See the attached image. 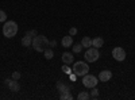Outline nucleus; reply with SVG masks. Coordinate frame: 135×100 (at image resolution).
<instances>
[{
    "label": "nucleus",
    "mask_w": 135,
    "mask_h": 100,
    "mask_svg": "<svg viewBox=\"0 0 135 100\" xmlns=\"http://www.w3.org/2000/svg\"><path fill=\"white\" fill-rule=\"evenodd\" d=\"M73 61H74V58H73V54H72V53L65 51V53L62 54V62H64V64L69 65V64H72Z\"/></svg>",
    "instance_id": "8"
},
{
    "label": "nucleus",
    "mask_w": 135,
    "mask_h": 100,
    "mask_svg": "<svg viewBox=\"0 0 135 100\" xmlns=\"http://www.w3.org/2000/svg\"><path fill=\"white\" fill-rule=\"evenodd\" d=\"M43 54H45V58H46V60H51L54 57V51H53L51 47H46L45 51H43Z\"/></svg>",
    "instance_id": "15"
},
{
    "label": "nucleus",
    "mask_w": 135,
    "mask_h": 100,
    "mask_svg": "<svg viewBox=\"0 0 135 100\" xmlns=\"http://www.w3.org/2000/svg\"><path fill=\"white\" fill-rule=\"evenodd\" d=\"M20 79V73L19 72H14L12 73V80H19Z\"/></svg>",
    "instance_id": "22"
},
{
    "label": "nucleus",
    "mask_w": 135,
    "mask_h": 100,
    "mask_svg": "<svg viewBox=\"0 0 135 100\" xmlns=\"http://www.w3.org/2000/svg\"><path fill=\"white\" fill-rule=\"evenodd\" d=\"M97 97H99V89H96L93 87L92 91H91V99H97Z\"/></svg>",
    "instance_id": "18"
},
{
    "label": "nucleus",
    "mask_w": 135,
    "mask_h": 100,
    "mask_svg": "<svg viewBox=\"0 0 135 100\" xmlns=\"http://www.w3.org/2000/svg\"><path fill=\"white\" fill-rule=\"evenodd\" d=\"M60 99H61V100H72L73 96H72V93H70V91H69V92L61 93V95H60Z\"/></svg>",
    "instance_id": "17"
},
{
    "label": "nucleus",
    "mask_w": 135,
    "mask_h": 100,
    "mask_svg": "<svg viewBox=\"0 0 135 100\" xmlns=\"http://www.w3.org/2000/svg\"><path fill=\"white\" fill-rule=\"evenodd\" d=\"M81 45H83V47L89 49V47L92 46V39L89 38V37H84V38H83V41H81Z\"/></svg>",
    "instance_id": "14"
},
{
    "label": "nucleus",
    "mask_w": 135,
    "mask_h": 100,
    "mask_svg": "<svg viewBox=\"0 0 135 100\" xmlns=\"http://www.w3.org/2000/svg\"><path fill=\"white\" fill-rule=\"evenodd\" d=\"M55 45H57V42H55V41H51V42H49V46H50V47H54Z\"/></svg>",
    "instance_id": "25"
},
{
    "label": "nucleus",
    "mask_w": 135,
    "mask_h": 100,
    "mask_svg": "<svg viewBox=\"0 0 135 100\" xmlns=\"http://www.w3.org/2000/svg\"><path fill=\"white\" fill-rule=\"evenodd\" d=\"M84 58L86 62H96L99 58H100V53H99V49L97 47H89L85 54H84Z\"/></svg>",
    "instance_id": "4"
},
{
    "label": "nucleus",
    "mask_w": 135,
    "mask_h": 100,
    "mask_svg": "<svg viewBox=\"0 0 135 100\" xmlns=\"http://www.w3.org/2000/svg\"><path fill=\"white\" fill-rule=\"evenodd\" d=\"M31 46L35 49L39 53H43L45 49L49 47V39L45 37V35H35L32 38V43H31Z\"/></svg>",
    "instance_id": "1"
},
{
    "label": "nucleus",
    "mask_w": 135,
    "mask_h": 100,
    "mask_svg": "<svg viewBox=\"0 0 135 100\" xmlns=\"http://www.w3.org/2000/svg\"><path fill=\"white\" fill-rule=\"evenodd\" d=\"M31 43H32V37H31V35L26 34L23 38H22V45H23L25 47H28V46H31Z\"/></svg>",
    "instance_id": "12"
},
{
    "label": "nucleus",
    "mask_w": 135,
    "mask_h": 100,
    "mask_svg": "<svg viewBox=\"0 0 135 100\" xmlns=\"http://www.w3.org/2000/svg\"><path fill=\"white\" fill-rule=\"evenodd\" d=\"M81 50H83V45H81V43H77V45L73 46V51L74 53H80Z\"/></svg>",
    "instance_id": "20"
},
{
    "label": "nucleus",
    "mask_w": 135,
    "mask_h": 100,
    "mask_svg": "<svg viewBox=\"0 0 135 100\" xmlns=\"http://www.w3.org/2000/svg\"><path fill=\"white\" fill-rule=\"evenodd\" d=\"M73 73L77 76V77H83V76H85L88 72H89V66H88V64L86 62H84V61H78V62H74V65H73Z\"/></svg>",
    "instance_id": "3"
},
{
    "label": "nucleus",
    "mask_w": 135,
    "mask_h": 100,
    "mask_svg": "<svg viewBox=\"0 0 135 100\" xmlns=\"http://www.w3.org/2000/svg\"><path fill=\"white\" fill-rule=\"evenodd\" d=\"M77 99L78 100H88V99H91V95H89V92H86V91H83V92H80L77 95Z\"/></svg>",
    "instance_id": "16"
},
{
    "label": "nucleus",
    "mask_w": 135,
    "mask_h": 100,
    "mask_svg": "<svg viewBox=\"0 0 135 100\" xmlns=\"http://www.w3.org/2000/svg\"><path fill=\"white\" fill-rule=\"evenodd\" d=\"M76 77H77V76H76L74 73H73V74H70V80H72V81H74V80H76Z\"/></svg>",
    "instance_id": "26"
},
{
    "label": "nucleus",
    "mask_w": 135,
    "mask_h": 100,
    "mask_svg": "<svg viewBox=\"0 0 135 100\" xmlns=\"http://www.w3.org/2000/svg\"><path fill=\"white\" fill-rule=\"evenodd\" d=\"M112 57H114L116 61H119V62H122V61H124L126 60V51H124V49L123 47H114L112 49Z\"/></svg>",
    "instance_id": "6"
},
{
    "label": "nucleus",
    "mask_w": 135,
    "mask_h": 100,
    "mask_svg": "<svg viewBox=\"0 0 135 100\" xmlns=\"http://www.w3.org/2000/svg\"><path fill=\"white\" fill-rule=\"evenodd\" d=\"M18 32V25L14 20H6L3 26V35L6 38H12Z\"/></svg>",
    "instance_id": "2"
},
{
    "label": "nucleus",
    "mask_w": 135,
    "mask_h": 100,
    "mask_svg": "<svg viewBox=\"0 0 135 100\" xmlns=\"http://www.w3.org/2000/svg\"><path fill=\"white\" fill-rule=\"evenodd\" d=\"M27 34H28V35H31V37L34 38L35 35H38V32H37V30H30V31H27Z\"/></svg>",
    "instance_id": "23"
},
{
    "label": "nucleus",
    "mask_w": 135,
    "mask_h": 100,
    "mask_svg": "<svg viewBox=\"0 0 135 100\" xmlns=\"http://www.w3.org/2000/svg\"><path fill=\"white\" fill-rule=\"evenodd\" d=\"M76 34H77V28H76V27H72V28L69 30V35L73 37V35H76Z\"/></svg>",
    "instance_id": "24"
},
{
    "label": "nucleus",
    "mask_w": 135,
    "mask_h": 100,
    "mask_svg": "<svg viewBox=\"0 0 135 100\" xmlns=\"http://www.w3.org/2000/svg\"><path fill=\"white\" fill-rule=\"evenodd\" d=\"M61 43H62V46H64V47H70V46L73 45V37H72V35H66V37H64L62 41H61Z\"/></svg>",
    "instance_id": "9"
},
{
    "label": "nucleus",
    "mask_w": 135,
    "mask_h": 100,
    "mask_svg": "<svg viewBox=\"0 0 135 100\" xmlns=\"http://www.w3.org/2000/svg\"><path fill=\"white\" fill-rule=\"evenodd\" d=\"M97 83H99L97 77L93 76V74H88V73H86L85 76H83V84H84V87H86V88H93V87L97 85Z\"/></svg>",
    "instance_id": "5"
},
{
    "label": "nucleus",
    "mask_w": 135,
    "mask_h": 100,
    "mask_svg": "<svg viewBox=\"0 0 135 100\" xmlns=\"http://www.w3.org/2000/svg\"><path fill=\"white\" fill-rule=\"evenodd\" d=\"M111 77H112V72L111 70H101L100 74H99V80L103 81V83H107V81L111 80Z\"/></svg>",
    "instance_id": "7"
},
{
    "label": "nucleus",
    "mask_w": 135,
    "mask_h": 100,
    "mask_svg": "<svg viewBox=\"0 0 135 100\" xmlns=\"http://www.w3.org/2000/svg\"><path fill=\"white\" fill-rule=\"evenodd\" d=\"M57 91H60L61 93H64V92H69V91H70V87L65 85L62 81H58V83H57Z\"/></svg>",
    "instance_id": "13"
},
{
    "label": "nucleus",
    "mask_w": 135,
    "mask_h": 100,
    "mask_svg": "<svg viewBox=\"0 0 135 100\" xmlns=\"http://www.w3.org/2000/svg\"><path fill=\"white\" fill-rule=\"evenodd\" d=\"M8 88L12 92H19V89H20V85H19V83H18V80H11V83L8 84Z\"/></svg>",
    "instance_id": "10"
},
{
    "label": "nucleus",
    "mask_w": 135,
    "mask_h": 100,
    "mask_svg": "<svg viewBox=\"0 0 135 100\" xmlns=\"http://www.w3.org/2000/svg\"><path fill=\"white\" fill-rule=\"evenodd\" d=\"M9 83H11V80H9V79H6V80H4V84H6L7 87H8V84H9Z\"/></svg>",
    "instance_id": "27"
},
{
    "label": "nucleus",
    "mask_w": 135,
    "mask_h": 100,
    "mask_svg": "<svg viewBox=\"0 0 135 100\" xmlns=\"http://www.w3.org/2000/svg\"><path fill=\"white\" fill-rule=\"evenodd\" d=\"M104 45V39L103 38H101V37H96V38H93L92 39V46L93 47H101V46H103Z\"/></svg>",
    "instance_id": "11"
},
{
    "label": "nucleus",
    "mask_w": 135,
    "mask_h": 100,
    "mask_svg": "<svg viewBox=\"0 0 135 100\" xmlns=\"http://www.w3.org/2000/svg\"><path fill=\"white\" fill-rule=\"evenodd\" d=\"M62 72H64V73H66V74H69V73H70V68L65 64V65L62 66Z\"/></svg>",
    "instance_id": "21"
},
{
    "label": "nucleus",
    "mask_w": 135,
    "mask_h": 100,
    "mask_svg": "<svg viewBox=\"0 0 135 100\" xmlns=\"http://www.w3.org/2000/svg\"><path fill=\"white\" fill-rule=\"evenodd\" d=\"M7 20V14L4 12V11L0 9V23H3V22Z\"/></svg>",
    "instance_id": "19"
}]
</instances>
